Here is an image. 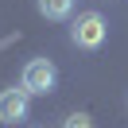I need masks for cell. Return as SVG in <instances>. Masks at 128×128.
<instances>
[{
	"mask_svg": "<svg viewBox=\"0 0 128 128\" xmlns=\"http://www.w3.org/2000/svg\"><path fill=\"white\" fill-rule=\"evenodd\" d=\"M20 86H24L27 93H50V89L58 86V70H54V62H50V58H31V62L24 66Z\"/></svg>",
	"mask_w": 128,
	"mask_h": 128,
	"instance_id": "6da1fadb",
	"label": "cell"
},
{
	"mask_svg": "<svg viewBox=\"0 0 128 128\" xmlns=\"http://www.w3.org/2000/svg\"><path fill=\"white\" fill-rule=\"evenodd\" d=\"M70 39L78 43L82 50L101 47V43H105V20L97 16V12H82V16L74 20V27H70Z\"/></svg>",
	"mask_w": 128,
	"mask_h": 128,
	"instance_id": "7a4b0ae2",
	"label": "cell"
},
{
	"mask_svg": "<svg viewBox=\"0 0 128 128\" xmlns=\"http://www.w3.org/2000/svg\"><path fill=\"white\" fill-rule=\"evenodd\" d=\"M27 89H0V124H16V120L27 116Z\"/></svg>",
	"mask_w": 128,
	"mask_h": 128,
	"instance_id": "3957f363",
	"label": "cell"
},
{
	"mask_svg": "<svg viewBox=\"0 0 128 128\" xmlns=\"http://www.w3.org/2000/svg\"><path fill=\"white\" fill-rule=\"evenodd\" d=\"M39 12L47 20H66L74 12V0H39Z\"/></svg>",
	"mask_w": 128,
	"mask_h": 128,
	"instance_id": "277c9868",
	"label": "cell"
},
{
	"mask_svg": "<svg viewBox=\"0 0 128 128\" xmlns=\"http://www.w3.org/2000/svg\"><path fill=\"white\" fill-rule=\"evenodd\" d=\"M62 128H93V120H89L86 112H70V116L62 120Z\"/></svg>",
	"mask_w": 128,
	"mask_h": 128,
	"instance_id": "5b68a950",
	"label": "cell"
}]
</instances>
